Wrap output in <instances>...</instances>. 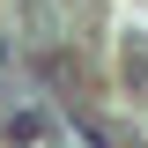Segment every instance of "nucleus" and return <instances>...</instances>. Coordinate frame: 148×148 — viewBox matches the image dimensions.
<instances>
[{
    "label": "nucleus",
    "mask_w": 148,
    "mask_h": 148,
    "mask_svg": "<svg viewBox=\"0 0 148 148\" xmlns=\"http://www.w3.org/2000/svg\"><path fill=\"white\" fill-rule=\"evenodd\" d=\"M119 74H126L133 104H148V37L141 30H126V45H119Z\"/></svg>",
    "instance_id": "nucleus-1"
}]
</instances>
